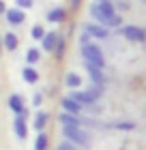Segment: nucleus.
I'll return each instance as SVG.
<instances>
[{"instance_id":"obj_22","label":"nucleus","mask_w":146,"mask_h":150,"mask_svg":"<svg viewBox=\"0 0 146 150\" xmlns=\"http://www.w3.org/2000/svg\"><path fill=\"white\" fill-rule=\"evenodd\" d=\"M34 4V0H15V6H17V9H30V6Z\"/></svg>"},{"instance_id":"obj_15","label":"nucleus","mask_w":146,"mask_h":150,"mask_svg":"<svg viewBox=\"0 0 146 150\" xmlns=\"http://www.w3.org/2000/svg\"><path fill=\"white\" fill-rule=\"evenodd\" d=\"M80 107H82V105H80L75 99H71V97H69V99H62V110L69 112V114H78Z\"/></svg>"},{"instance_id":"obj_8","label":"nucleus","mask_w":146,"mask_h":150,"mask_svg":"<svg viewBox=\"0 0 146 150\" xmlns=\"http://www.w3.org/2000/svg\"><path fill=\"white\" fill-rule=\"evenodd\" d=\"M6 105H9L11 112H15V116H22L26 114V107H24V99L19 97V94H11L9 101H6Z\"/></svg>"},{"instance_id":"obj_3","label":"nucleus","mask_w":146,"mask_h":150,"mask_svg":"<svg viewBox=\"0 0 146 150\" xmlns=\"http://www.w3.org/2000/svg\"><path fill=\"white\" fill-rule=\"evenodd\" d=\"M82 58L86 60V62H90V64H97V67H101L103 69V54H101V50L97 45H84L82 47Z\"/></svg>"},{"instance_id":"obj_17","label":"nucleus","mask_w":146,"mask_h":150,"mask_svg":"<svg viewBox=\"0 0 146 150\" xmlns=\"http://www.w3.org/2000/svg\"><path fill=\"white\" fill-rule=\"evenodd\" d=\"M65 84H67V88H80L82 86V77H80L78 73H67Z\"/></svg>"},{"instance_id":"obj_26","label":"nucleus","mask_w":146,"mask_h":150,"mask_svg":"<svg viewBox=\"0 0 146 150\" xmlns=\"http://www.w3.org/2000/svg\"><path fill=\"white\" fill-rule=\"evenodd\" d=\"M41 101H43V97H41V94L37 92V94L32 97V105H34V107H39V105H41Z\"/></svg>"},{"instance_id":"obj_4","label":"nucleus","mask_w":146,"mask_h":150,"mask_svg":"<svg viewBox=\"0 0 146 150\" xmlns=\"http://www.w3.org/2000/svg\"><path fill=\"white\" fill-rule=\"evenodd\" d=\"M84 67H86V71L90 75V79H93V84L95 86H103V81H105V77H103V71H101V67H97V64H90L84 60Z\"/></svg>"},{"instance_id":"obj_30","label":"nucleus","mask_w":146,"mask_h":150,"mask_svg":"<svg viewBox=\"0 0 146 150\" xmlns=\"http://www.w3.org/2000/svg\"><path fill=\"white\" fill-rule=\"evenodd\" d=\"M97 2H103V0H97Z\"/></svg>"},{"instance_id":"obj_16","label":"nucleus","mask_w":146,"mask_h":150,"mask_svg":"<svg viewBox=\"0 0 146 150\" xmlns=\"http://www.w3.org/2000/svg\"><path fill=\"white\" fill-rule=\"evenodd\" d=\"M65 17H67V13H65V9H60V6H56V9H52V11H47V19H50V22H54V24L62 22Z\"/></svg>"},{"instance_id":"obj_18","label":"nucleus","mask_w":146,"mask_h":150,"mask_svg":"<svg viewBox=\"0 0 146 150\" xmlns=\"http://www.w3.org/2000/svg\"><path fill=\"white\" fill-rule=\"evenodd\" d=\"M47 35L45 32V28L41 24H37V26H32V30H30V37L34 39V41H43V37Z\"/></svg>"},{"instance_id":"obj_5","label":"nucleus","mask_w":146,"mask_h":150,"mask_svg":"<svg viewBox=\"0 0 146 150\" xmlns=\"http://www.w3.org/2000/svg\"><path fill=\"white\" fill-rule=\"evenodd\" d=\"M4 17H6V22H9L11 26H19V24H24V19H26V13L24 9H6L4 13Z\"/></svg>"},{"instance_id":"obj_25","label":"nucleus","mask_w":146,"mask_h":150,"mask_svg":"<svg viewBox=\"0 0 146 150\" xmlns=\"http://www.w3.org/2000/svg\"><path fill=\"white\" fill-rule=\"evenodd\" d=\"M80 45L84 47V45H90V35L88 32H82V37H80Z\"/></svg>"},{"instance_id":"obj_6","label":"nucleus","mask_w":146,"mask_h":150,"mask_svg":"<svg viewBox=\"0 0 146 150\" xmlns=\"http://www.w3.org/2000/svg\"><path fill=\"white\" fill-rule=\"evenodd\" d=\"M13 131H15L17 139H26V135H28V127H26V114L15 116V120H13Z\"/></svg>"},{"instance_id":"obj_12","label":"nucleus","mask_w":146,"mask_h":150,"mask_svg":"<svg viewBox=\"0 0 146 150\" xmlns=\"http://www.w3.org/2000/svg\"><path fill=\"white\" fill-rule=\"evenodd\" d=\"M22 77H24L26 84H37V81H39V71L34 69L32 64H28V67L22 69Z\"/></svg>"},{"instance_id":"obj_2","label":"nucleus","mask_w":146,"mask_h":150,"mask_svg":"<svg viewBox=\"0 0 146 150\" xmlns=\"http://www.w3.org/2000/svg\"><path fill=\"white\" fill-rule=\"evenodd\" d=\"M62 135L67 142H71L75 146H88V135L80 127H62Z\"/></svg>"},{"instance_id":"obj_29","label":"nucleus","mask_w":146,"mask_h":150,"mask_svg":"<svg viewBox=\"0 0 146 150\" xmlns=\"http://www.w3.org/2000/svg\"><path fill=\"white\" fill-rule=\"evenodd\" d=\"M71 4L75 6V4H80V0H71Z\"/></svg>"},{"instance_id":"obj_28","label":"nucleus","mask_w":146,"mask_h":150,"mask_svg":"<svg viewBox=\"0 0 146 150\" xmlns=\"http://www.w3.org/2000/svg\"><path fill=\"white\" fill-rule=\"evenodd\" d=\"M2 47H4V45H2V37H0V54H2Z\"/></svg>"},{"instance_id":"obj_10","label":"nucleus","mask_w":146,"mask_h":150,"mask_svg":"<svg viewBox=\"0 0 146 150\" xmlns=\"http://www.w3.org/2000/svg\"><path fill=\"white\" fill-rule=\"evenodd\" d=\"M58 39H60L58 32H47V35L43 37V41H41V47H43L45 52H54L56 45H58Z\"/></svg>"},{"instance_id":"obj_1","label":"nucleus","mask_w":146,"mask_h":150,"mask_svg":"<svg viewBox=\"0 0 146 150\" xmlns=\"http://www.w3.org/2000/svg\"><path fill=\"white\" fill-rule=\"evenodd\" d=\"M90 15H93L101 26H120V15L114 13V6H112L110 0L95 2L90 6Z\"/></svg>"},{"instance_id":"obj_14","label":"nucleus","mask_w":146,"mask_h":150,"mask_svg":"<svg viewBox=\"0 0 146 150\" xmlns=\"http://www.w3.org/2000/svg\"><path fill=\"white\" fill-rule=\"evenodd\" d=\"M47 120H50V114H45V112H37V116H34V129L37 131H43L45 125H47Z\"/></svg>"},{"instance_id":"obj_9","label":"nucleus","mask_w":146,"mask_h":150,"mask_svg":"<svg viewBox=\"0 0 146 150\" xmlns=\"http://www.w3.org/2000/svg\"><path fill=\"white\" fill-rule=\"evenodd\" d=\"M84 32H88V35L95 37V39H105V37H108V26H101V24H86V26H84Z\"/></svg>"},{"instance_id":"obj_19","label":"nucleus","mask_w":146,"mask_h":150,"mask_svg":"<svg viewBox=\"0 0 146 150\" xmlns=\"http://www.w3.org/2000/svg\"><path fill=\"white\" fill-rule=\"evenodd\" d=\"M39 58H41V52H39V50H34V47H30V50L26 52V60H28V64L39 62Z\"/></svg>"},{"instance_id":"obj_20","label":"nucleus","mask_w":146,"mask_h":150,"mask_svg":"<svg viewBox=\"0 0 146 150\" xmlns=\"http://www.w3.org/2000/svg\"><path fill=\"white\" fill-rule=\"evenodd\" d=\"M47 148V135L45 133H39L37 135V142H34V150H45Z\"/></svg>"},{"instance_id":"obj_7","label":"nucleus","mask_w":146,"mask_h":150,"mask_svg":"<svg viewBox=\"0 0 146 150\" xmlns=\"http://www.w3.org/2000/svg\"><path fill=\"white\" fill-rule=\"evenodd\" d=\"M120 32H122V37H127L129 41H144L146 39V32L142 28H137V26H125Z\"/></svg>"},{"instance_id":"obj_23","label":"nucleus","mask_w":146,"mask_h":150,"mask_svg":"<svg viewBox=\"0 0 146 150\" xmlns=\"http://www.w3.org/2000/svg\"><path fill=\"white\" fill-rule=\"evenodd\" d=\"M56 150H78V148H75V144H71V142H60L56 146Z\"/></svg>"},{"instance_id":"obj_13","label":"nucleus","mask_w":146,"mask_h":150,"mask_svg":"<svg viewBox=\"0 0 146 150\" xmlns=\"http://www.w3.org/2000/svg\"><path fill=\"white\" fill-rule=\"evenodd\" d=\"M58 120H60L62 127H80V125H82V120H78V116H75V114H69V112H62Z\"/></svg>"},{"instance_id":"obj_27","label":"nucleus","mask_w":146,"mask_h":150,"mask_svg":"<svg viewBox=\"0 0 146 150\" xmlns=\"http://www.w3.org/2000/svg\"><path fill=\"white\" fill-rule=\"evenodd\" d=\"M6 13V4H4V0H0V15H4Z\"/></svg>"},{"instance_id":"obj_11","label":"nucleus","mask_w":146,"mask_h":150,"mask_svg":"<svg viewBox=\"0 0 146 150\" xmlns=\"http://www.w3.org/2000/svg\"><path fill=\"white\" fill-rule=\"evenodd\" d=\"M2 45H4L6 52H15L17 45H19L17 35H15V32H6V35H2Z\"/></svg>"},{"instance_id":"obj_24","label":"nucleus","mask_w":146,"mask_h":150,"mask_svg":"<svg viewBox=\"0 0 146 150\" xmlns=\"http://www.w3.org/2000/svg\"><path fill=\"white\" fill-rule=\"evenodd\" d=\"M62 52H65V39L60 37V39H58V45H56V50H54V54H56V56L60 58V56H62Z\"/></svg>"},{"instance_id":"obj_21","label":"nucleus","mask_w":146,"mask_h":150,"mask_svg":"<svg viewBox=\"0 0 146 150\" xmlns=\"http://www.w3.org/2000/svg\"><path fill=\"white\" fill-rule=\"evenodd\" d=\"M110 127H112V129H125V131H131V129H135V122H112Z\"/></svg>"}]
</instances>
